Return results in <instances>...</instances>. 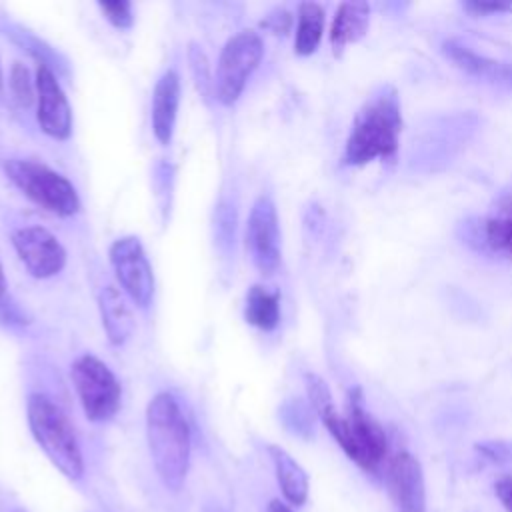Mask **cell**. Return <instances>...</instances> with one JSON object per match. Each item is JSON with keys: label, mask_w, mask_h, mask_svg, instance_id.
Returning <instances> with one entry per match:
<instances>
[{"label": "cell", "mask_w": 512, "mask_h": 512, "mask_svg": "<svg viewBox=\"0 0 512 512\" xmlns=\"http://www.w3.org/2000/svg\"><path fill=\"white\" fill-rule=\"evenodd\" d=\"M388 490L400 512H424L426 490L420 462L410 452H398L388 464Z\"/></svg>", "instance_id": "7c38bea8"}, {"label": "cell", "mask_w": 512, "mask_h": 512, "mask_svg": "<svg viewBox=\"0 0 512 512\" xmlns=\"http://www.w3.org/2000/svg\"><path fill=\"white\" fill-rule=\"evenodd\" d=\"M246 252L262 274H272L280 266V224L270 196H258L246 220Z\"/></svg>", "instance_id": "ba28073f"}, {"label": "cell", "mask_w": 512, "mask_h": 512, "mask_svg": "<svg viewBox=\"0 0 512 512\" xmlns=\"http://www.w3.org/2000/svg\"><path fill=\"white\" fill-rule=\"evenodd\" d=\"M292 24V16L286 10H276L274 14L266 16V20H262V26L272 30L274 34H286L290 30Z\"/></svg>", "instance_id": "cb8c5ba5"}, {"label": "cell", "mask_w": 512, "mask_h": 512, "mask_svg": "<svg viewBox=\"0 0 512 512\" xmlns=\"http://www.w3.org/2000/svg\"><path fill=\"white\" fill-rule=\"evenodd\" d=\"M70 378L88 420L106 422L118 412L122 388L114 372L100 358L92 354L76 358Z\"/></svg>", "instance_id": "52a82bcc"}, {"label": "cell", "mask_w": 512, "mask_h": 512, "mask_svg": "<svg viewBox=\"0 0 512 512\" xmlns=\"http://www.w3.org/2000/svg\"><path fill=\"white\" fill-rule=\"evenodd\" d=\"M98 8L102 10V14L106 16V20L124 30L130 28L134 22V14H132V4L124 2V0H114V2H98Z\"/></svg>", "instance_id": "7402d4cb"}, {"label": "cell", "mask_w": 512, "mask_h": 512, "mask_svg": "<svg viewBox=\"0 0 512 512\" xmlns=\"http://www.w3.org/2000/svg\"><path fill=\"white\" fill-rule=\"evenodd\" d=\"M14 250L34 278H50L66 264V250L44 226H24L12 234Z\"/></svg>", "instance_id": "30bf717a"}, {"label": "cell", "mask_w": 512, "mask_h": 512, "mask_svg": "<svg viewBox=\"0 0 512 512\" xmlns=\"http://www.w3.org/2000/svg\"><path fill=\"white\" fill-rule=\"evenodd\" d=\"M34 80L38 102L36 118L42 132L50 138L66 140L72 132V110L62 86L46 64H38Z\"/></svg>", "instance_id": "8fae6325"}, {"label": "cell", "mask_w": 512, "mask_h": 512, "mask_svg": "<svg viewBox=\"0 0 512 512\" xmlns=\"http://www.w3.org/2000/svg\"><path fill=\"white\" fill-rule=\"evenodd\" d=\"M110 264L130 300L144 308L154 294V274L142 242L136 236L118 238L110 246Z\"/></svg>", "instance_id": "9c48e42d"}, {"label": "cell", "mask_w": 512, "mask_h": 512, "mask_svg": "<svg viewBox=\"0 0 512 512\" xmlns=\"http://www.w3.org/2000/svg\"><path fill=\"white\" fill-rule=\"evenodd\" d=\"M10 90L20 106H30L36 100V80H32L30 70L22 62H14L10 70Z\"/></svg>", "instance_id": "44dd1931"}, {"label": "cell", "mask_w": 512, "mask_h": 512, "mask_svg": "<svg viewBox=\"0 0 512 512\" xmlns=\"http://www.w3.org/2000/svg\"><path fill=\"white\" fill-rule=\"evenodd\" d=\"M268 512H294V510H292L290 504H284V502H280V500H272V502L268 504Z\"/></svg>", "instance_id": "484cf974"}, {"label": "cell", "mask_w": 512, "mask_h": 512, "mask_svg": "<svg viewBox=\"0 0 512 512\" xmlns=\"http://www.w3.org/2000/svg\"><path fill=\"white\" fill-rule=\"evenodd\" d=\"M4 290H6V278H4V270L0 266V296L4 294Z\"/></svg>", "instance_id": "4316f807"}, {"label": "cell", "mask_w": 512, "mask_h": 512, "mask_svg": "<svg viewBox=\"0 0 512 512\" xmlns=\"http://www.w3.org/2000/svg\"><path fill=\"white\" fill-rule=\"evenodd\" d=\"M298 24L294 36V52L298 56H310L316 52L324 32V8L316 2L298 4Z\"/></svg>", "instance_id": "ffe728a7"}, {"label": "cell", "mask_w": 512, "mask_h": 512, "mask_svg": "<svg viewBox=\"0 0 512 512\" xmlns=\"http://www.w3.org/2000/svg\"><path fill=\"white\" fill-rule=\"evenodd\" d=\"M402 132V106L398 90L390 84L376 88L354 116L346 138L342 164L362 166L372 160L392 162Z\"/></svg>", "instance_id": "6da1fadb"}, {"label": "cell", "mask_w": 512, "mask_h": 512, "mask_svg": "<svg viewBox=\"0 0 512 512\" xmlns=\"http://www.w3.org/2000/svg\"><path fill=\"white\" fill-rule=\"evenodd\" d=\"M442 52L462 72L492 86L512 90V64L488 58L484 54H476L474 50L456 40H444Z\"/></svg>", "instance_id": "4fadbf2b"}, {"label": "cell", "mask_w": 512, "mask_h": 512, "mask_svg": "<svg viewBox=\"0 0 512 512\" xmlns=\"http://www.w3.org/2000/svg\"><path fill=\"white\" fill-rule=\"evenodd\" d=\"M98 310L108 342L114 346L124 344L134 332V316L122 292L114 286H104L98 294Z\"/></svg>", "instance_id": "2e32d148"}, {"label": "cell", "mask_w": 512, "mask_h": 512, "mask_svg": "<svg viewBox=\"0 0 512 512\" xmlns=\"http://www.w3.org/2000/svg\"><path fill=\"white\" fill-rule=\"evenodd\" d=\"M370 24V6L366 2H342L330 26V46L340 56L348 44L358 42Z\"/></svg>", "instance_id": "e0dca14e"}, {"label": "cell", "mask_w": 512, "mask_h": 512, "mask_svg": "<svg viewBox=\"0 0 512 512\" xmlns=\"http://www.w3.org/2000/svg\"><path fill=\"white\" fill-rule=\"evenodd\" d=\"M28 426L48 460L70 480L84 474V458L74 428L62 408L46 394H30L26 402Z\"/></svg>", "instance_id": "277c9868"}, {"label": "cell", "mask_w": 512, "mask_h": 512, "mask_svg": "<svg viewBox=\"0 0 512 512\" xmlns=\"http://www.w3.org/2000/svg\"><path fill=\"white\" fill-rule=\"evenodd\" d=\"M8 178L32 202L56 216H74L80 210V196L72 182L56 170L34 162L12 158L4 164Z\"/></svg>", "instance_id": "5b68a950"}, {"label": "cell", "mask_w": 512, "mask_h": 512, "mask_svg": "<svg viewBox=\"0 0 512 512\" xmlns=\"http://www.w3.org/2000/svg\"><path fill=\"white\" fill-rule=\"evenodd\" d=\"M462 8L470 12L472 16H486V14H498V12H512V2H484V0H470L464 2Z\"/></svg>", "instance_id": "603a6c76"}, {"label": "cell", "mask_w": 512, "mask_h": 512, "mask_svg": "<svg viewBox=\"0 0 512 512\" xmlns=\"http://www.w3.org/2000/svg\"><path fill=\"white\" fill-rule=\"evenodd\" d=\"M148 450L162 484L178 492L190 466V426L168 392L156 394L146 408Z\"/></svg>", "instance_id": "7a4b0ae2"}, {"label": "cell", "mask_w": 512, "mask_h": 512, "mask_svg": "<svg viewBox=\"0 0 512 512\" xmlns=\"http://www.w3.org/2000/svg\"><path fill=\"white\" fill-rule=\"evenodd\" d=\"M270 460L274 464L276 480L284 500L290 506H302L308 498V474L306 470L280 446H268Z\"/></svg>", "instance_id": "ac0fdd59"}, {"label": "cell", "mask_w": 512, "mask_h": 512, "mask_svg": "<svg viewBox=\"0 0 512 512\" xmlns=\"http://www.w3.org/2000/svg\"><path fill=\"white\" fill-rule=\"evenodd\" d=\"M0 86H2V72H0Z\"/></svg>", "instance_id": "83f0119b"}, {"label": "cell", "mask_w": 512, "mask_h": 512, "mask_svg": "<svg viewBox=\"0 0 512 512\" xmlns=\"http://www.w3.org/2000/svg\"><path fill=\"white\" fill-rule=\"evenodd\" d=\"M338 446L362 470L376 472L386 456L388 440L380 422L366 410L362 390L356 386L348 392L346 414L342 416L334 404L316 412Z\"/></svg>", "instance_id": "3957f363"}, {"label": "cell", "mask_w": 512, "mask_h": 512, "mask_svg": "<svg viewBox=\"0 0 512 512\" xmlns=\"http://www.w3.org/2000/svg\"><path fill=\"white\" fill-rule=\"evenodd\" d=\"M262 56L264 44L254 30H242L224 44L212 80L214 96L222 106H232L240 98Z\"/></svg>", "instance_id": "8992f818"}, {"label": "cell", "mask_w": 512, "mask_h": 512, "mask_svg": "<svg viewBox=\"0 0 512 512\" xmlns=\"http://www.w3.org/2000/svg\"><path fill=\"white\" fill-rule=\"evenodd\" d=\"M244 318L258 330H274L280 322V294L262 284H254L246 292Z\"/></svg>", "instance_id": "d6986e66"}, {"label": "cell", "mask_w": 512, "mask_h": 512, "mask_svg": "<svg viewBox=\"0 0 512 512\" xmlns=\"http://www.w3.org/2000/svg\"><path fill=\"white\" fill-rule=\"evenodd\" d=\"M14 512H24V510H14Z\"/></svg>", "instance_id": "f1b7e54d"}, {"label": "cell", "mask_w": 512, "mask_h": 512, "mask_svg": "<svg viewBox=\"0 0 512 512\" xmlns=\"http://www.w3.org/2000/svg\"><path fill=\"white\" fill-rule=\"evenodd\" d=\"M482 228L486 250L512 260V188L494 198Z\"/></svg>", "instance_id": "9a60e30c"}, {"label": "cell", "mask_w": 512, "mask_h": 512, "mask_svg": "<svg viewBox=\"0 0 512 512\" xmlns=\"http://www.w3.org/2000/svg\"><path fill=\"white\" fill-rule=\"evenodd\" d=\"M494 494L506 508V512H512V474L502 476L494 484Z\"/></svg>", "instance_id": "d4e9b609"}, {"label": "cell", "mask_w": 512, "mask_h": 512, "mask_svg": "<svg viewBox=\"0 0 512 512\" xmlns=\"http://www.w3.org/2000/svg\"><path fill=\"white\" fill-rule=\"evenodd\" d=\"M180 104V78L174 70L164 72L154 90H152V104H150V122L152 132L160 144H170L176 124Z\"/></svg>", "instance_id": "5bb4252c"}]
</instances>
